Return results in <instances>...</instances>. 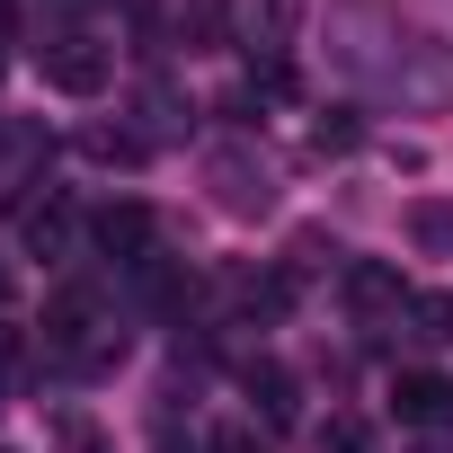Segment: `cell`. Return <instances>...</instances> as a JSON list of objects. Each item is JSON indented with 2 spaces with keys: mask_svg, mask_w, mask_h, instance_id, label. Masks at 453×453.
Segmentation results:
<instances>
[{
  "mask_svg": "<svg viewBox=\"0 0 453 453\" xmlns=\"http://www.w3.org/2000/svg\"><path fill=\"white\" fill-rule=\"evenodd\" d=\"M36 356H45V373H63V382L116 373V365H125V320H116V303L89 294V285L54 294V303H45V329H36Z\"/></svg>",
  "mask_w": 453,
  "mask_h": 453,
  "instance_id": "obj_1",
  "label": "cell"
},
{
  "mask_svg": "<svg viewBox=\"0 0 453 453\" xmlns=\"http://www.w3.org/2000/svg\"><path fill=\"white\" fill-rule=\"evenodd\" d=\"M338 63L373 89H391L400 107H453V45L435 36H400L382 27V45H338Z\"/></svg>",
  "mask_w": 453,
  "mask_h": 453,
  "instance_id": "obj_2",
  "label": "cell"
},
{
  "mask_svg": "<svg viewBox=\"0 0 453 453\" xmlns=\"http://www.w3.org/2000/svg\"><path fill=\"white\" fill-rule=\"evenodd\" d=\"M204 187H213V204L232 213V222L276 213V169H267L250 142H213V151H204Z\"/></svg>",
  "mask_w": 453,
  "mask_h": 453,
  "instance_id": "obj_3",
  "label": "cell"
},
{
  "mask_svg": "<svg viewBox=\"0 0 453 453\" xmlns=\"http://www.w3.org/2000/svg\"><path fill=\"white\" fill-rule=\"evenodd\" d=\"M36 72H45V89H63V98H98L107 72H116V54H107L89 27H54V36L36 45Z\"/></svg>",
  "mask_w": 453,
  "mask_h": 453,
  "instance_id": "obj_4",
  "label": "cell"
},
{
  "mask_svg": "<svg viewBox=\"0 0 453 453\" xmlns=\"http://www.w3.org/2000/svg\"><path fill=\"white\" fill-rule=\"evenodd\" d=\"M338 303H347L365 329H400L418 294L400 285V267H382V258H347V267H338Z\"/></svg>",
  "mask_w": 453,
  "mask_h": 453,
  "instance_id": "obj_5",
  "label": "cell"
},
{
  "mask_svg": "<svg viewBox=\"0 0 453 453\" xmlns=\"http://www.w3.org/2000/svg\"><path fill=\"white\" fill-rule=\"evenodd\" d=\"M45 160H54V134L36 116H0V196L45 187Z\"/></svg>",
  "mask_w": 453,
  "mask_h": 453,
  "instance_id": "obj_6",
  "label": "cell"
},
{
  "mask_svg": "<svg viewBox=\"0 0 453 453\" xmlns=\"http://www.w3.org/2000/svg\"><path fill=\"white\" fill-rule=\"evenodd\" d=\"M89 250L116 258V267H134V258L160 250V232H151V213H142V204H98V213H89Z\"/></svg>",
  "mask_w": 453,
  "mask_h": 453,
  "instance_id": "obj_7",
  "label": "cell"
},
{
  "mask_svg": "<svg viewBox=\"0 0 453 453\" xmlns=\"http://www.w3.org/2000/svg\"><path fill=\"white\" fill-rule=\"evenodd\" d=\"M391 418H400V426H453V382L426 373V365L391 373Z\"/></svg>",
  "mask_w": 453,
  "mask_h": 453,
  "instance_id": "obj_8",
  "label": "cell"
},
{
  "mask_svg": "<svg viewBox=\"0 0 453 453\" xmlns=\"http://www.w3.org/2000/svg\"><path fill=\"white\" fill-rule=\"evenodd\" d=\"M232 45H241V54H258V63H285V45H294V0H241Z\"/></svg>",
  "mask_w": 453,
  "mask_h": 453,
  "instance_id": "obj_9",
  "label": "cell"
},
{
  "mask_svg": "<svg viewBox=\"0 0 453 453\" xmlns=\"http://www.w3.org/2000/svg\"><path fill=\"white\" fill-rule=\"evenodd\" d=\"M169 45H187V54H222V45H232V0H178Z\"/></svg>",
  "mask_w": 453,
  "mask_h": 453,
  "instance_id": "obj_10",
  "label": "cell"
},
{
  "mask_svg": "<svg viewBox=\"0 0 453 453\" xmlns=\"http://www.w3.org/2000/svg\"><path fill=\"white\" fill-rule=\"evenodd\" d=\"M134 116H142V142H151V151H160V142H187V125H196V116H187V98H178L169 81H142Z\"/></svg>",
  "mask_w": 453,
  "mask_h": 453,
  "instance_id": "obj_11",
  "label": "cell"
},
{
  "mask_svg": "<svg viewBox=\"0 0 453 453\" xmlns=\"http://www.w3.org/2000/svg\"><path fill=\"white\" fill-rule=\"evenodd\" d=\"M19 232H27V250H36V258H63V250L81 241V222H72V204H54V196H45V204H27V213H19Z\"/></svg>",
  "mask_w": 453,
  "mask_h": 453,
  "instance_id": "obj_12",
  "label": "cell"
},
{
  "mask_svg": "<svg viewBox=\"0 0 453 453\" xmlns=\"http://www.w3.org/2000/svg\"><path fill=\"white\" fill-rule=\"evenodd\" d=\"M81 151H89L98 169H142V160H151L142 125H89V134H81Z\"/></svg>",
  "mask_w": 453,
  "mask_h": 453,
  "instance_id": "obj_13",
  "label": "cell"
},
{
  "mask_svg": "<svg viewBox=\"0 0 453 453\" xmlns=\"http://www.w3.org/2000/svg\"><path fill=\"white\" fill-rule=\"evenodd\" d=\"M409 241H418L426 258H453V204H444V196H418V204H409Z\"/></svg>",
  "mask_w": 453,
  "mask_h": 453,
  "instance_id": "obj_14",
  "label": "cell"
},
{
  "mask_svg": "<svg viewBox=\"0 0 453 453\" xmlns=\"http://www.w3.org/2000/svg\"><path fill=\"white\" fill-rule=\"evenodd\" d=\"M409 338L418 347H453V294H418L409 303Z\"/></svg>",
  "mask_w": 453,
  "mask_h": 453,
  "instance_id": "obj_15",
  "label": "cell"
},
{
  "mask_svg": "<svg viewBox=\"0 0 453 453\" xmlns=\"http://www.w3.org/2000/svg\"><path fill=\"white\" fill-rule=\"evenodd\" d=\"M320 267H338V241H329V232H294V258H285V276L303 285V276H320Z\"/></svg>",
  "mask_w": 453,
  "mask_h": 453,
  "instance_id": "obj_16",
  "label": "cell"
},
{
  "mask_svg": "<svg viewBox=\"0 0 453 453\" xmlns=\"http://www.w3.org/2000/svg\"><path fill=\"white\" fill-rule=\"evenodd\" d=\"M250 391H258V409H267V426H294V382H285L276 365H258V373H250Z\"/></svg>",
  "mask_w": 453,
  "mask_h": 453,
  "instance_id": "obj_17",
  "label": "cell"
},
{
  "mask_svg": "<svg viewBox=\"0 0 453 453\" xmlns=\"http://www.w3.org/2000/svg\"><path fill=\"white\" fill-rule=\"evenodd\" d=\"M356 134H365V125H356L347 107H329V116L311 125V151H356Z\"/></svg>",
  "mask_w": 453,
  "mask_h": 453,
  "instance_id": "obj_18",
  "label": "cell"
},
{
  "mask_svg": "<svg viewBox=\"0 0 453 453\" xmlns=\"http://www.w3.org/2000/svg\"><path fill=\"white\" fill-rule=\"evenodd\" d=\"M320 453H365V426H356V418H329V426H320Z\"/></svg>",
  "mask_w": 453,
  "mask_h": 453,
  "instance_id": "obj_19",
  "label": "cell"
},
{
  "mask_svg": "<svg viewBox=\"0 0 453 453\" xmlns=\"http://www.w3.org/2000/svg\"><path fill=\"white\" fill-rule=\"evenodd\" d=\"M63 453H98V435H89V418H63Z\"/></svg>",
  "mask_w": 453,
  "mask_h": 453,
  "instance_id": "obj_20",
  "label": "cell"
},
{
  "mask_svg": "<svg viewBox=\"0 0 453 453\" xmlns=\"http://www.w3.org/2000/svg\"><path fill=\"white\" fill-rule=\"evenodd\" d=\"M222 453H267V435H258V426H232V435H222Z\"/></svg>",
  "mask_w": 453,
  "mask_h": 453,
  "instance_id": "obj_21",
  "label": "cell"
},
{
  "mask_svg": "<svg viewBox=\"0 0 453 453\" xmlns=\"http://www.w3.org/2000/svg\"><path fill=\"white\" fill-rule=\"evenodd\" d=\"M151 453H213V444H204V435H178V426H169V435H160Z\"/></svg>",
  "mask_w": 453,
  "mask_h": 453,
  "instance_id": "obj_22",
  "label": "cell"
},
{
  "mask_svg": "<svg viewBox=\"0 0 453 453\" xmlns=\"http://www.w3.org/2000/svg\"><path fill=\"white\" fill-rule=\"evenodd\" d=\"M0 294H10V267H0Z\"/></svg>",
  "mask_w": 453,
  "mask_h": 453,
  "instance_id": "obj_23",
  "label": "cell"
},
{
  "mask_svg": "<svg viewBox=\"0 0 453 453\" xmlns=\"http://www.w3.org/2000/svg\"><path fill=\"white\" fill-rule=\"evenodd\" d=\"M72 10H81V0H72Z\"/></svg>",
  "mask_w": 453,
  "mask_h": 453,
  "instance_id": "obj_24",
  "label": "cell"
}]
</instances>
